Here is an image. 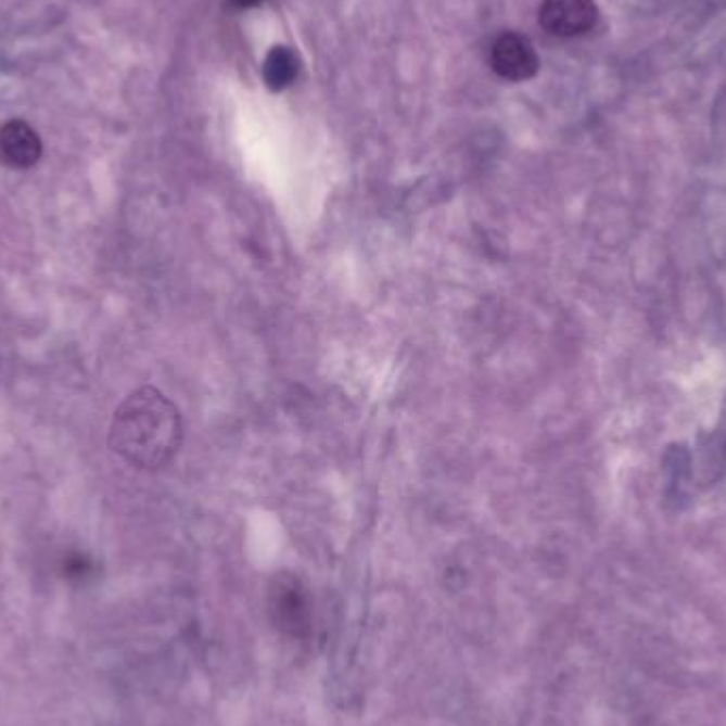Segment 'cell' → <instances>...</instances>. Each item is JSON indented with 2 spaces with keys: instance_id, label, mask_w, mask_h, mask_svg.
<instances>
[{
  "instance_id": "6da1fadb",
  "label": "cell",
  "mask_w": 726,
  "mask_h": 726,
  "mask_svg": "<svg viewBox=\"0 0 726 726\" xmlns=\"http://www.w3.org/2000/svg\"><path fill=\"white\" fill-rule=\"evenodd\" d=\"M181 444V412L162 391L137 389L117 406L109 430V448L128 466L157 472L175 459Z\"/></svg>"
},
{
  "instance_id": "7a4b0ae2",
  "label": "cell",
  "mask_w": 726,
  "mask_h": 726,
  "mask_svg": "<svg viewBox=\"0 0 726 726\" xmlns=\"http://www.w3.org/2000/svg\"><path fill=\"white\" fill-rule=\"evenodd\" d=\"M599 17L595 0H544L539 9L542 26L557 37H581Z\"/></svg>"
},
{
  "instance_id": "3957f363",
  "label": "cell",
  "mask_w": 726,
  "mask_h": 726,
  "mask_svg": "<svg viewBox=\"0 0 726 726\" xmlns=\"http://www.w3.org/2000/svg\"><path fill=\"white\" fill-rule=\"evenodd\" d=\"M43 141L24 119H9L0 126V164L11 170H28L39 164Z\"/></svg>"
},
{
  "instance_id": "277c9868",
  "label": "cell",
  "mask_w": 726,
  "mask_h": 726,
  "mask_svg": "<svg viewBox=\"0 0 726 726\" xmlns=\"http://www.w3.org/2000/svg\"><path fill=\"white\" fill-rule=\"evenodd\" d=\"M493 68L510 79V81H523L530 79L537 71V53L535 48L523 35L508 33L499 37L491 51Z\"/></svg>"
},
{
  "instance_id": "5b68a950",
  "label": "cell",
  "mask_w": 726,
  "mask_h": 726,
  "mask_svg": "<svg viewBox=\"0 0 726 726\" xmlns=\"http://www.w3.org/2000/svg\"><path fill=\"white\" fill-rule=\"evenodd\" d=\"M270 612L275 625L293 637H302L310 629L308 601L293 582H279V586L272 590Z\"/></svg>"
},
{
  "instance_id": "8992f818",
  "label": "cell",
  "mask_w": 726,
  "mask_h": 726,
  "mask_svg": "<svg viewBox=\"0 0 726 726\" xmlns=\"http://www.w3.org/2000/svg\"><path fill=\"white\" fill-rule=\"evenodd\" d=\"M297 71V60L288 48H275L264 62V77L272 90L288 88Z\"/></svg>"
},
{
  "instance_id": "52a82bcc",
  "label": "cell",
  "mask_w": 726,
  "mask_h": 726,
  "mask_svg": "<svg viewBox=\"0 0 726 726\" xmlns=\"http://www.w3.org/2000/svg\"><path fill=\"white\" fill-rule=\"evenodd\" d=\"M92 572V563L88 557L84 555H71L66 561H64V574L73 581H81L86 576H90Z\"/></svg>"
},
{
  "instance_id": "ba28073f",
  "label": "cell",
  "mask_w": 726,
  "mask_h": 726,
  "mask_svg": "<svg viewBox=\"0 0 726 726\" xmlns=\"http://www.w3.org/2000/svg\"><path fill=\"white\" fill-rule=\"evenodd\" d=\"M237 7H242V9H246V7H255V4H259L262 0H232Z\"/></svg>"
}]
</instances>
